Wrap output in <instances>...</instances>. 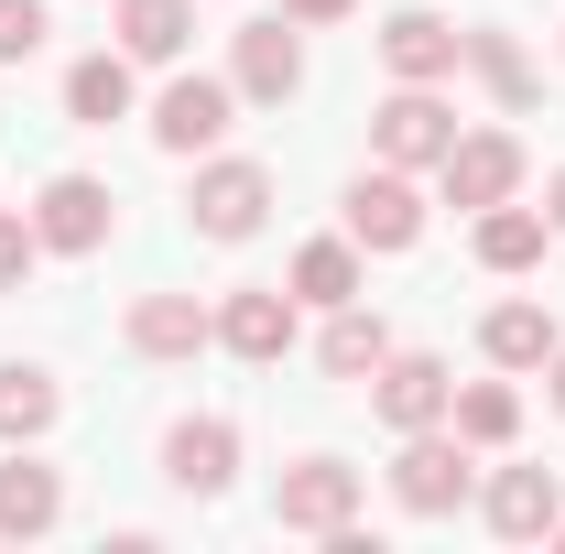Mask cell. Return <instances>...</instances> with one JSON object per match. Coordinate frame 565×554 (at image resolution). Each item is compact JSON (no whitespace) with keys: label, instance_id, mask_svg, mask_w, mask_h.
Returning <instances> with one entry per match:
<instances>
[{"label":"cell","instance_id":"6da1fadb","mask_svg":"<svg viewBox=\"0 0 565 554\" xmlns=\"http://www.w3.org/2000/svg\"><path fill=\"white\" fill-rule=\"evenodd\" d=\"M273 163H250V152H196V185H185V228L207 239V251H239V239H262L273 228Z\"/></svg>","mask_w":565,"mask_h":554},{"label":"cell","instance_id":"7a4b0ae2","mask_svg":"<svg viewBox=\"0 0 565 554\" xmlns=\"http://www.w3.org/2000/svg\"><path fill=\"white\" fill-rule=\"evenodd\" d=\"M468 489H479V446H468L457 424H424V435H403V457H392V500H403L414 522L468 511Z\"/></svg>","mask_w":565,"mask_h":554},{"label":"cell","instance_id":"3957f363","mask_svg":"<svg viewBox=\"0 0 565 554\" xmlns=\"http://www.w3.org/2000/svg\"><path fill=\"white\" fill-rule=\"evenodd\" d=\"M359 500H370V479H359L349 457H294L273 479V522L282 533H305V544H327V533H349Z\"/></svg>","mask_w":565,"mask_h":554},{"label":"cell","instance_id":"277c9868","mask_svg":"<svg viewBox=\"0 0 565 554\" xmlns=\"http://www.w3.org/2000/svg\"><path fill=\"white\" fill-rule=\"evenodd\" d=\"M33 239H44L55 262H98V251L120 239V196H109L98 174H44V196H33Z\"/></svg>","mask_w":565,"mask_h":554},{"label":"cell","instance_id":"5b68a950","mask_svg":"<svg viewBox=\"0 0 565 554\" xmlns=\"http://www.w3.org/2000/svg\"><path fill=\"white\" fill-rule=\"evenodd\" d=\"M228 87H239V109H282L305 87V22H282V11L239 22L228 33Z\"/></svg>","mask_w":565,"mask_h":554},{"label":"cell","instance_id":"8992f818","mask_svg":"<svg viewBox=\"0 0 565 554\" xmlns=\"http://www.w3.org/2000/svg\"><path fill=\"white\" fill-rule=\"evenodd\" d=\"M435 185H446V207H500V196H522V185H533V152H522V141L511 131H457L446 141V163H435Z\"/></svg>","mask_w":565,"mask_h":554},{"label":"cell","instance_id":"52a82bcc","mask_svg":"<svg viewBox=\"0 0 565 554\" xmlns=\"http://www.w3.org/2000/svg\"><path fill=\"white\" fill-rule=\"evenodd\" d=\"M359 392H370V414L392 424V435H424V424H446V403H457V370L435 348H392Z\"/></svg>","mask_w":565,"mask_h":554},{"label":"cell","instance_id":"ba28073f","mask_svg":"<svg viewBox=\"0 0 565 554\" xmlns=\"http://www.w3.org/2000/svg\"><path fill=\"white\" fill-rule=\"evenodd\" d=\"M349 239L370 251V262H403V251L424 239V185L403 174V163H370V174L349 185Z\"/></svg>","mask_w":565,"mask_h":554},{"label":"cell","instance_id":"9c48e42d","mask_svg":"<svg viewBox=\"0 0 565 554\" xmlns=\"http://www.w3.org/2000/svg\"><path fill=\"white\" fill-rule=\"evenodd\" d=\"M163 489H174V500H228V489H239V424L228 414L163 424Z\"/></svg>","mask_w":565,"mask_h":554},{"label":"cell","instance_id":"30bf717a","mask_svg":"<svg viewBox=\"0 0 565 554\" xmlns=\"http://www.w3.org/2000/svg\"><path fill=\"white\" fill-rule=\"evenodd\" d=\"M446 141H457V109H446L435 87H392V98L370 109V152H381V163H403V174H435V163H446Z\"/></svg>","mask_w":565,"mask_h":554},{"label":"cell","instance_id":"8fae6325","mask_svg":"<svg viewBox=\"0 0 565 554\" xmlns=\"http://www.w3.org/2000/svg\"><path fill=\"white\" fill-rule=\"evenodd\" d=\"M228 120H239V87H228V76H163V98H152V141L185 152V163L217 152Z\"/></svg>","mask_w":565,"mask_h":554},{"label":"cell","instance_id":"7c38bea8","mask_svg":"<svg viewBox=\"0 0 565 554\" xmlns=\"http://www.w3.org/2000/svg\"><path fill=\"white\" fill-rule=\"evenodd\" d=\"M294 316H305L294 283H228V294H217V348L250 359V370H273L282 348H294Z\"/></svg>","mask_w":565,"mask_h":554},{"label":"cell","instance_id":"4fadbf2b","mask_svg":"<svg viewBox=\"0 0 565 554\" xmlns=\"http://www.w3.org/2000/svg\"><path fill=\"white\" fill-rule=\"evenodd\" d=\"M120 348H131V359H152V370H174V359L217 348V305H196V294H131Z\"/></svg>","mask_w":565,"mask_h":554},{"label":"cell","instance_id":"5bb4252c","mask_svg":"<svg viewBox=\"0 0 565 554\" xmlns=\"http://www.w3.org/2000/svg\"><path fill=\"white\" fill-rule=\"evenodd\" d=\"M457 55H468V33H457L446 11H424V0H403V11L381 22V66H392V87H446Z\"/></svg>","mask_w":565,"mask_h":554},{"label":"cell","instance_id":"9a60e30c","mask_svg":"<svg viewBox=\"0 0 565 554\" xmlns=\"http://www.w3.org/2000/svg\"><path fill=\"white\" fill-rule=\"evenodd\" d=\"M66 533V468H44L33 446H0V544H44Z\"/></svg>","mask_w":565,"mask_h":554},{"label":"cell","instance_id":"2e32d148","mask_svg":"<svg viewBox=\"0 0 565 554\" xmlns=\"http://www.w3.org/2000/svg\"><path fill=\"white\" fill-rule=\"evenodd\" d=\"M479 522H490L500 544H544V533L565 522V479H555V468H490Z\"/></svg>","mask_w":565,"mask_h":554},{"label":"cell","instance_id":"e0dca14e","mask_svg":"<svg viewBox=\"0 0 565 554\" xmlns=\"http://www.w3.org/2000/svg\"><path fill=\"white\" fill-rule=\"evenodd\" d=\"M131 109H141V66L120 55V44H98V55L66 66V120L76 131H109V120H131Z\"/></svg>","mask_w":565,"mask_h":554},{"label":"cell","instance_id":"ac0fdd59","mask_svg":"<svg viewBox=\"0 0 565 554\" xmlns=\"http://www.w3.org/2000/svg\"><path fill=\"white\" fill-rule=\"evenodd\" d=\"M555 348H565V327H555V305H533V294H511V305L479 316V359L511 370V381H522V370H544Z\"/></svg>","mask_w":565,"mask_h":554},{"label":"cell","instance_id":"d6986e66","mask_svg":"<svg viewBox=\"0 0 565 554\" xmlns=\"http://www.w3.org/2000/svg\"><path fill=\"white\" fill-rule=\"evenodd\" d=\"M109 33L131 66H185L196 44V0H109Z\"/></svg>","mask_w":565,"mask_h":554},{"label":"cell","instance_id":"ffe728a7","mask_svg":"<svg viewBox=\"0 0 565 554\" xmlns=\"http://www.w3.org/2000/svg\"><path fill=\"white\" fill-rule=\"evenodd\" d=\"M544 239H555V217L522 207V196H500V207L468 217V251H479V273H533V262H544Z\"/></svg>","mask_w":565,"mask_h":554},{"label":"cell","instance_id":"44dd1931","mask_svg":"<svg viewBox=\"0 0 565 554\" xmlns=\"http://www.w3.org/2000/svg\"><path fill=\"white\" fill-rule=\"evenodd\" d=\"M282 283H294V305H316V316H327V305H359V294H370V251H359L349 228H338V239H305Z\"/></svg>","mask_w":565,"mask_h":554},{"label":"cell","instance_id":"7402d4cb","mask_svg":"<svg viewBox=\"0 0 565 554\" xmlns=\"http://www.w3.org/2000/svg\"><path fill=\"white\" fill-rule=\"evenodd\" d=\"M55 414H66L55 370H44V359H0V446H44Z\"/></svg>","mask_w":565,"mask_h":554},{"label":"cell","instance_id":"603a6c76","mask_svg":"<svg viewBox=\"0 0 565 554\" xmlns=\"http://www.w3.org/2000/svg\"><path fill=\"white\" fill-rule=\"evenodd\" d=\"M457 66L479 76L500 109H533V98H544V66H533V55H522V33H500V22H479V33H468V55H457Z\"/></svg>","mask_w":565,"mask_h":554},{"label":"cell","instance_id":"cb8c5ba5","mask_svg":"<svg viewBox=\"0 0 565 554\" xmlns=\"http://www.w3.org/2000/svg\"><path fill=\"white\" fill-rule=\"evenodd\" d=\"M316 359H327V381H370V370L392 359V327L370 316V294H359V305H327V338H316Z\"/></svg>","mask_w":565,"mask_h":554},{"label":"cell","instance_id":"d4e9b609","mask_svg":"<svg viewBox=\"0 0 565 554\" xmlns=\"http://www.w3.org/2000/svg\"><path fill=\"white\" fill-rule=\"evenodd\" d=\"M446 424L479 446V457H500L511 435H522V392H511V370L500 381H457V403H446Z\"/></svg>","mask_w":565,"mask_h":554},{"label":"cell","instance_id":"484cf974","mask_svg":"<svg viewBox=\"0 0 565 554\" xmlns=\"http://www.w3.org/2000/svg\"><path fill=\"white\" fill-rule=\"evenodd\" d=\"M44 262V239H33V207H0V294H22Z\"/></svg>","mask_w":565,"mask_h":554},{"label":"cell","instance_id":"4316f807","mask_svg":"<svg viewBox=\"0 0 565 554\" xmlns=\"http://www.w3.org/2000/svg\"><path fill=\"white\" fill-rule=\"evenodd\" d=\"M44 55V0H0V66H33Z\"/></svg>","mask_w":565,"mask_h":554},{"label":"cell","instance_id":"83f0119b","mask_svg":"<svg viewBox=\"0 0 565 554\" xmlns=\"http://www.w3.org/2000/svg\"><path fill=\"white\" fill-rule=\"evenodd\" d=\"M359 0H282V22H305V33H327V22H349Z\"/></svg>","mask_w":565,"mask_h":554},{"label":"cell","instance_id":"f1b7e54d","mask_svg":"<svg viewBox=\"0 0 565 554\" xmlns=\"http://www.w3.org/2000/svg\"><path fill=\"white\" fill-rule=\"evenodd\" d=\"M544 217H555V239H565V163L544 174Z\"/></svg>","mask_w":565,"mask_h":554},{"label":"cell","instance_id":"f546056e","mask_svg":"<svg viewBox=\"0 0 565 554\" xmlns=\"http://www.w3.org/2000/svg\"><path fill=\"white\" fill-rule=\"evenodd\" d=\"M544 403H555V414H565V348H555V359H544Z\"/></svg>","mask_w":565,"mask_h":554},{"label":"cell","instance_id":"4dcf8cb0","mask_svg":"<svg viewBox=\"0 0 565 554\" xmlns=\"http://www.w3.org/2000/svg\"><path fill=\"white\" fill-rule=\"evenodd\" d=\"M544 544H565V522H555V533H544Z\"/></svg>","mask_w":565,"mask_h":554}]
</instances>
